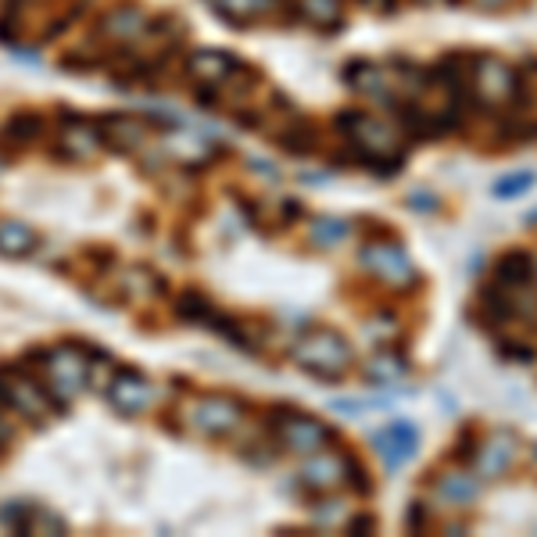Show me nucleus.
I'll return each mask as SVG.
<instances>
[{"mask_svg": "<svg viewBox=\"0 0 537 537\" xmlns=\"http://www.w3.org/2000/svg\"><path fill=\"white\" fill-rule=\"evenodd\" d=\"M469 101L473 108H530V86L520 69L498 54H473L469 65Z\"/></svg>", "mask_w": 537, "mask_h": 537, "instance_id": "f257e3e1", "label": "nucleus"}, {"mask_svg": "<svg viewBox=\"0 0 537 537\" xmlns=\"http://www.w3.org/2000/svg\"><path fill=\"white\" fill-rule=\"evenodd\" d=\"M290 358L294 366L305 369L308 376L326 380V384H337L351 373V362H355V351L344 341L341 333L330 330V326H319V330L301 333L298 341L290 344Z\"/></svg>", "mask_w": 537, "mask_h": 537, "instance_id": "f03ea898", "label": "nucleus"}, {"mask_svg": "<svg viewBox=\"0 0 537 537\" xmlns=\"http://www.w3.org/2000/svg\"><path fill=\"white\" fill-rule=\"evenodd\" d=\"M40 380L47 384L51 398L58 405H69L79 394L90 387L94 380V362H90V351L83 344H54L40 355Z\"/></svg>", "mask_w": 537, "mask_h": 537, "instance_id": "7ed1b4c3", "label": "nucleus"}, {"mask_svg": "<svg viewBox=\"0 0 537 537\" xmlns=\"http://www.w3.org/2000/svg\"><path fill=\"white\" fill-rule=\"evenodd\" d=\"M358 265L373 276L376 283L398 290V294H412L423 287V273L416 269V262L409 258L405 244L398 237H373L366 248L358 251Z\"/></svg>", "mask_w": 537, "mask_h": 537, "instance_id": "20e7f679", "label": "nucleus"}, {"mask_svg": "<svg viewBox=\"0 0 537 537\" xmlns=\"http://www.w3.org/2000/svg\"><path fill=\"white\" fill-rule=\"evenodd\" d=\"M179 419H183L197 437L222 441V437H233L244 427L248 405L240 398H233V394H194V398H187Z\"/></svg>", "mask_w": 537, "mask_h": 537, "instance_id": "39448f33", "label": "nucleus"}, {"mask_svg": "<svg viewBox=\"0 0 537 537\" xmlns=\"http://www.w3.org/2000/svg\"><path fill=\"white\" fill-rule=\"evenodd\" d=\"M190 79L197 83V90L205 97H222V94H248L255 86V72H248L233 54L226 51H197L187 65Z\"/></svg>", "mask_w": 537, "mask_h": 537, "instance_id": "423d86ee", "label": "nucleus"}, {"mask_svg": "<svg viewBox=\"0 0 537 537\" xmlns=\"http://www.w3.org/2000/svg\"><path fill=\"white\" fill-rule=\"evenodd\" d=\"M337 129L344 133V140H348L351 151L358 154V162H366V165L405 151L401 140H398V133H394L384 119H373L369 111H358V108L341 111V115H337Z\"/></svg>", "mask_w": 537, "mask_h": 537, "instance_id": "0eeeda50", "label": "nucleus"}, {"mask_svg": "<svg viewBox=\"0 0 537 537\" xmlns=\"http://www.w3.org/2000/svg\"><path fill=\"white\" fill-rule=\"evenodd\" d=\"M269 427H273L276 444L294 455H312L337 444V430H333L330 423H323V419L308 416V412L276 409L273 419H269Z\"/></svg>", "mask_w": 537, "mask_h": 537, "instance_id": "6e6552de", "label": "nucleus"}, {"mask_svg": "<svg viewBox=\"0 0 537 537\" xmlns=\"http://www.w3.org/2000/svg\"><path fill=\"white\" fill-rule=\"evenodd\" d=\"M0 405L22 419H33V423H47L54 416V405L47 384L36 380V376L22 373V369H0Z\"/></svg>", "mask_w": 537, "mask_h": 537, "instance_id": "1a4fd4ad", "label": "nucleus"}, {"mask_svg": "<svg viewBox=\"0 0 537 537\" xmlns=\"http://www.w3.org/2000/svg\"><path fill=\"white\" fill-rule=\"evenodd\" d=\"M108 401L111 409L122 412V416H144L158 401V387L144 373H137V369H119L108 380Z\"/></svg>", "mask_w": 537, "mask_h": 537, "instance_id": "9d476101", "label": "nucleus"}, {"mask_svg": "<svg viewBox=\"0 0 537 537\" xmlns=\"http://www.w3.org/2000/svg\"><path fill=\"white\" fill-rule=\"evenodd\" d=\"M344 480H348V452H333V448L312 452L298 473V484L312 495H333L337 487H344Z\"/></svg>", "mask_w": 537, "mask_h": 537, "instance_id": "9b49d317", "label": "nucleus"}, {"mask_svg": "<svg viewBox=\"0 0 537 537\" xmlns=\"http://www.w3.org/2000/svg\"><path fill=\"white\" fill-rule=\"evenodd\" d=\"M516 455H520V434L509 427H498V430H491V434H480V448H477L473 466H477L480 477L498 480L512 469Z\"/></svg>", "mask_w": 537, "mask_h": 537, "instance_id": "f8f14e48", "label": "nucleus"}, {"mask_svg": "<svg viewBox=\"0 0 537 537\" xmlns=\"http://www.w3.org/2000/svg\"><path fill=\"white\" fill-rule=\"evenodd\" d=\"M373 452L384 459V466L391 469V473H398V469L416 459V452H419L416 423H412V419H391L384 430L373 434Z\"/></svg>", "mask_w": 537, "mask_h": 537, "instance_id": "ddd939ff", "label": "nucleus"}, {"mask_svg": "<svg viewBox=\"0 0 537 537\" xmlns=\"http://www.w3.org/2000/svg\"><path fill=\"white\" fill-rule=\"evenodd\" d=\"M537 280V255L530 248H509L491 265V283L502 290H530Z\"/></svg>", "mask_w": 537, "mask_h": 537, "instance_id": "4468645a", "label": "nucleus"}, {"mask_svg": "<svg viewBox=\"0 0 537 537\" xmlns=\"http://www.w3.org/2000/svg\"><path fill=\"white\" fill-rule=\"evenodd\" d=\"M101 126L86 119H65L58 129V154L65 162H90L101 151Z\"/></svg>", "mask_w": 537, "mask_h": 537, "instance_id": "2eb2a0df", "label": "nucleus"}, {"mask_svg": "<svg viewBox=\"0 0 537 537\" xmlns=\"http://www.w3.org/2000/svg\"><path fill=\"white\" fill-rule=\"evenodd\" d=\"M101 140L119 154H133L151 140V126L140 115H108L101 122Z\"/></svg>", "mask_w": 537, "mask_h": 537, "instance_id": "dca6fc26", "label": "nucleus"}, {"mask_svg": "<svg viewBox=\"0 0 537 537\" xmlns=\"http://www.w3.org/2000/svg\"><path fill=\"white\" fill-rule=\"evenodd\" d=\"M341 79L355 94L376 97V101H391V94H387V72L380 69V65H373V61H362V58L351 61V65H344Z\"/></svg>", "mask_w": 537, "mask_h": 537, "instance_id": "f3484780", "label": "nucleus"}, {"mask_svg": "<svg viewBox=\"0 0 537 537\" xmlns=\"http://www.w3.org/2000/svg\"><path fill=\"white\" fill-rule=\"evenodd\" d=\"M409 358L401 355L394 344H384L380 351L366 358V366H362V376H366L369 384H398L401 376H409Z\"/></svg>", "mask_w": 537, "mask_h": 537, "instance_id": "a211bd4d", "label": "nucleus"}, {"mask_svg": "<svg viewBox=\"0 0 537 537\" xmlns=\"http://www.w3.org/2000/svg\"><path fill=\"white\" fill-rule=\"evenodd\" d=\"M40 244L33 226L18 219H0V255L4 258H29Z\"/></svg>", "mask_w": 537, "mask_h": 537, "instance_id": "6ab92c4d", "label": "nucleus"}, {"mask_svg": "<svg viewBox=\"0 0 537 537\" xmlns=\"http://www.w3.org/2000/svg\"><path fill=\"white\" fill-rule=\"evenodd\" d=\"M101 29H104V36H111V40H119V43L137 40L147 29V15L140 8H133V4H122V8H115L104 18Z\"/></svg>", "mask_w": 537, "mask_h": 537, "instance_id": "aec40b11", "label": "nucleus"}, {"mask_svg": "<svg viewBox=\"0 0 537 537\" xmlns=\"http://www.w3.org/2000/svg\"><path fill=\"white\" fill-rule=\"evenodd\" d=\"M165 151L172 154V162L197 165V162H205L208 154H212V144H208V137H201V133L179 129V133H169V137H165Z\"/></svg>", "mask_w": 537, "mask_h": 537, "instance_id": "412c9836", "label": "nucleus"}, {"mask_svg": "<svg viewBox=\"0 0 537 537\" xmlns=\"http://www.w3.org/2000/svg\"><path fill=\"white\" fill-rule=\"evenodd\" d=\"M351 233H355V222L351 219H341V215H319V219L312 222V230H308V240H312L316 248L333 251V248H341Z\"/></svg>", "mask_w": 537, "mask_h": 537, "instance_id": "4be33fe9", "label": "nucleus"}, {"mask_svg": "<svg viewBox=\"0 0 537 537\" xmlns=\"http://www.w3.org/2000/svg\"><path fill=\"white\" fill-rule=\"evenodd\" d=\"M298 11L301 18H308V26L323 29V33H337L344 26L341 0H301Z\"/></svg>", "mask_w": 537, "mask_h": 537, "instance_id": "5701e85b", "label": "nucleus"}, {"mask_svg": "<svg viewBox=\"0 0 537 537\" xmlns=\"http://www.w3.org/2000/svg\"><path fill=\"white\" fill-rule=\"evenodd\" d=\"M434 487H437V495L452 505H469V502H477V495H480V484L469 477V473H448V477L434 473Z\"/></svg>", "mask_w": 537, "mask_h": 537, "instance_id": "b1692460", "label": "nucleus"}, {"mask_svg": "<svg viewBox=\"0 0 537 537\" xmlns=\"http://www.w3.org/2000/svg\"><path fill=\"white\" fill-rule=\"evenodd\" d=\"M226 22H255V18L276 11L280 0H208Z\"/></svg>", "mask_w": 537, "mask_h": 537, "instance_id": "393cba45", "label": "nucleus"}, {"mask_svg": "<svg viewBox=\"0 0 537 537\" xmlns=\"http://www.w3.org/2000/svg\"><path fill=\"white\" fill-rule=\"evenodd\" d=\"M530 187H534V172L520 169V172H509V176L495 179L491 194H495L498 201H512V197H523V194H527Z\"/></svg>", "mask_w": 537, "mask_h": 537, "instance_id": "a878e982", "label": "nucleus"}, {"mask_svg": "<svg viewBox=\"0 0 537 537\" xmlns=\"http://www.w3.org/2000/svg\"><path fill=\"white\" fill-rule=\"evenodd\" d=\"M498 358L502 362H520V366H530V362H537V348L527 341H520V337H498L495 344Z\"/></svg>", "mask_w": 537, "mask_h": 537, "instance_id": "bb28decb", "label": "nucleus"}, {"mask_svg": "<svg viewBox=\"0 0 537 537\" xmlns=\"http://www.w3.org/2000/svg\"><path fill=\"white\" fill-rule=\"evenodd\" d=\"M477 448H480V430L473 427V423H466V427L459 430V437H455L452 459L459 462V466H473V459H477Z\"/></svg>", "mask_w": 537, "mask_h": 537, "instance_id": "cd10ccee", "label": "nucleus"}, {"mask_svg": "<svg viewBox=\"0 0 537 537\" xmlns=\"http://www.w3.org/2000/svg\"><path fill=\"white\" fill-rule=\"evenodd\" d=\"M280 144L287 147L290 154H308L312 147L319 144V133H316L312 126H308V122H298V126H290V129H287V137H283Z\"/></svg>", "mask_w": 537, "mask_h": 537, "instance_id": "c85d7f7f", "label": "nucleus"}, {"mask_svg": "<svg viewBox=\"0 0 537 537\" xmlns=\"http://www.w3.org/2000/svg\"><path fill=\"white\" fill-rule=\"evenodd\" d=\"M344 484L351 487V491H355V495H373V480H369V473H366V466H362V462L355 459V455L348 452V480H344Z\"/></svg>", "mask_w": 537, "mask_h": 537, "instance_id": "c756f323", "label": "nucleus"}, {"mask_svg": "<svg viewBox=\"0 0 537 537\" xmlns=\"http://www.w3.org/2000/svg\"><path fill=\"white\" fill-rule=\"evenodd\" d=\"M405 205H409V208H416V212L437 215V212H441V208H444V201H441V197H437V194H430V190H423V187H419V190H412V194L405 197Z\"/></svg>", "mask_w": 537, "mask_h": 537, "instance_id": "7c9ffc66", "label": "nucleus"}, {"mask_svg": "<svg viewBox=\"0 0 537 537\" xmlns=\"http://www.w3.org/2000/svg\"><path fill=\"white\" fill-rule=\"evenodd\" d=\"M405 527H409V534H423V530H430V505L412 502L409 516H405Z\"/></svg>", "mask_w": 537, "mask_h": 537, "instance_id": "2f4dec72", "label": "nucleus"}, {"mask_svg": "<svg viewBox=\"0 0 537 537\" xmlns=\"http://www.w3.org/2000/svg\"><path fill=\"white\" fill-rule=\"evenodd\" d=\"M373 530H376L373 512H362V516H355V520L348 523V534H373Z\"/></svg>", "mask_w": 537, "mask_h": 537, "instance_id": "473e14b6", "label": "nucleus"}, {"mask_svg": "<svg viewBox=\"0 0 537 537\" xmlns=\"http://www.w3.org/2000/svg\"><path fill=\"white\" fill-rule=\"evenodd\" d=\"M15 423H11L8 419V412H4V405H0V452H4V448H8L11 441H15Z\"/></svg>", "mask_w": 537, "mask_h": 537, "instance_id": "72a5a7b5", "label": "nucleus"}, {"mask_svg": "<svg viewBox=\"0 0 537 537\" xmlns=\"http://www.w3.org/2000/svg\"><path fill=\"white\" fill-rule=\"evenodd\" d=\"M466 4V0H462ZM469 4H477V8H484V11H498V8H505V4H512V0H469Z\"/></svg>", "mask_w": 537, "mask_h": 537, "instance_id": "f704fd0d", "label": "nucleus"}, {"mask_svg": "<svg viewBox=\"0 0 537 537\" xmlns=\"http://www.w3.org/2000/svg\"><path fill=\"white\" fill-rule=\"evenodd\" d=\"M419 4H430V0H419Z\"/></svg>", "mask_w": 537, "mask_h": 537, "instance_id": "c9c22d12", "label": "nucleus"}, {"mask_svg": "<svg viewBox=\"0 0 537 537\" xmlns=\"http://www.w3.org/2000/svg\"><path fill=\"white\" fill-rule=\"evenodd\" d=\"M534 459H537V448H534Z\"/></svg>", "mask_w": 537, "mask_h": 537, "instance_id": "e433bc0d", "label": "nucleus"}]
</instances>
